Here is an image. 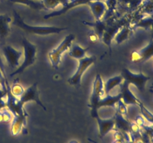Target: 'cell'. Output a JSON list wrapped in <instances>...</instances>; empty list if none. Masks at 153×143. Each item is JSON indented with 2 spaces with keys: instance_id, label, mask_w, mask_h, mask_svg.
<instances>
[{
  "instance_id": "277c9868",
  "label": "cell",
  "mask_w": 153,
  "mask_h": 143,
  "mask_svg": "<svg viewBox=\"0 0 153 143\" xmlns=\"http://www.w3.org/2000/svg\"><path fill=\"white\" fill-rule=\"evenodd\" d=\"M75 38H76V36L73 34H68L56 49H53L49 52L48 57H49L51 64L54 69H58L60 63H61V56L64 52H66L68 49L71 48Z\"/></svg>"
},
{
  "instance_id": "9a60e30c",
  "label": "cell",
  "mask_w": 153,
  "mask_h": 143,
  "mask_svg": "<svg viewBox=\"0 0 153 143\" xmlns=\"http://www.w3.org/2000/svg\"><path fill=\"white\" fill-rule=\"evenodd\" d=\"M91 8L93 15L95 17L96 20H102V18L107 10V6L105 2L102 0H96L91 1L88 4Z\"/></svg>"
},
{
  "instance_id": "4dcf8cb0",
  "label": "cell",
  "mask_w": 153,
  "mask_h": 143,
  "mask_svg": "<svg viewBox=\"0 0 153 143\" xmlns=\"http://www.w3.org/2000/svg\"><path fill=\"white\" fill-rule=\"evenodd\" d=\"M0 69H1V72H2L3 74L4 75V77H6V74H5V69H4V62H3V60L1 58V55H0Z\"/></svg>"
},
{
  "instance_id": "484cf974",
  "label": "cell",
  "mask_w": 153,
  "mask_h": 143,
  "mask_svg": "<svg viewBox=\"0 0 153 143\" xmlns=\"http://www.w3.org/2000/svg\"><path fill=\"white\" fill-rule=\"evenodd\" d=\"M40 1L43 3L46 10H48V9H55L59 4H61L59 0H41Z\"/></svg>"
},
{
  "instance_id": "cb8c5ba5",
  "label": "cell",
  "mask_w": 153,
  "mask_h": 143,
  "mask_svg": "<svg viewBox=\"0 0 153 143\" xmlns=\"http://www.w3.org/2000/svg\"><path fill=\"white\" fill-rule=\"evenodd\" d=\"M153 25V17L152 16H146L143 17V19H140L139 22H137L135 25L133 26L132 29H135V28H142L144 29L148 30L149 28L152 29V27Z\"/></svg>"
},
{
  "instance_id": "f546056e",
  "label": "cell",
  "mask_w": 153,
  "mask_h": 143,
  "mask_svg": "<svg viewBox=\"0 0 153 143\" xmlns=\"http://www.w3.org/2000/svg\"><path fill=\"white\" fill-rule=\"evenodd\" d=\"M118 1H120L123 4H130L131 6H135L136 4L140 3L139 0H119Z\"/></svg>"
},
{
  "instance_id": "7c38bea8",
  "label": "cell",
  "mask_w": 153,
  "mask_h": 143,
  "mask_svg": "<svg viewBox=\"0 0 153 143\" xmlns=\"http://www.w3.org/2000/svg\"><path fill=\"white\" fill-rule=\"evenodd\" d=\"M93 1H96V0H70L66 5L63 6L62 8L45 15L43 18L45 19H48L52 17H55V16H60L67 13L68 10H71V9L77 7V6L82 5V4H88V3Z\"/></svg>"
},
{
  "instance_id": "d6986e66",
  "label": "cell",
  "mask_w": 153,
  "mask_h": 143,
  "mask_svg": "<svg viewBox=\"0 0 153 143\" xmlns=\"http://www.w3.org/2000/svg\"><path fill=\"white\" fill-rule=\"evenodd\" d=\"M82 23H84L86 25H88V26L92 27L94 28V32L97 34L99 40H102L103 34H104V31L105 30L106 26H107L105 22L102 20H96L95 22H87V21H83Z\"/></svg>"
},
{
  "instance_id": "44dd1931",
  "label": "cell",
  "mask_w": 153,
  "mask_h": 143,
  "mask_svg": "<svg viewBox=\"0 0 153 143\" xmlns=\"http://www.w3.org/2000/svg\"><path fill=\"white\" fill-rule=\"evenodd\" d=\"M89 49L90 47L82 48L79 45L74 44L73 46H71V49L69 52V56L79 60L86 57L85 55Z\"/></svg>"
},
{
  "instance_id": "52a82bcc",
  "label": "cell",
  "mask_w": 153,
  "mask_h": 143,
  "mask_svg": "<svg viewBox=\"0 0 153 143\" xmlns=\"http://www.w3.org/2000/svg\"><path fill=\"white\" fill-rule=\"evenodd\" d=\"M1 51L10 68L16 69L19 66V60L22 56V52L21 51L16 50L9 45L3 46Z\"/></svg>"
},
{
  "instance_id": "7a4b0ae2",
  "label": "cell",
  "mask_w": 153,
  "mask_h": 143,
  "mask_svg": "<svg viewBox=\"0 0 153 143\" xmlns=\"http://www.w3.org/2000/svg\"><path fill=\"white\" fill-rule=\"evenodd\" d=\"M22 44L24 49V60L22 63L13 72H12L10 74V76H11V77L23 72L28 66L32 65L36 60L37 46L33 44V43H31L25 37L22 38Z\"/></svg>"
},
{
  "instance_id": "1f68e13d",
  "label": "cell",
  "mask_w": 153,
  "mask_h": 143,
  "mask_svg": "<svg viewBox=\"0 0 153 143\" xmlns=\"http://www.w3.org/2000/svg\"><path fill=\"white\" fill-rule=\"evenodd\" d=\"M89 38H90V40H91L92 42H95V41H97V40H99L98 37H97V34H96L94 32V31H92V32L90 34Z\"/></svg>"
},
{
  "instance_id": "2e32d148",
  "label": "cell",
  "mask_w": 153,
  "mask_h": 143,
  "mask_svg": "<svg viewBox=\"0 0 153 143\" xmlns=\"http://www.w3.org/2000/svg\"><path fill=\"white\" fill-rule=\"evenodd\" d=\"M28 114L26 112L18 116H15L11 125V133L13 136H16L23 131L24 128L26 126V119Z\"/></svg>"
},
{
  "instance_id": "30bf717a",
  "label": "cell",
  "mask_w": 153,
  "mask_h": 143,
  "mask_svg": "<svg viewBox=\"0 0 153 143\" xmlns=\"http://www.w3.org/2000/svg\"><path fill=\"white\" fill-rule=\"evenodd\" d=\"M123 24L124 22H123V21H120V22H116V23H113L111 24V25H107V26H106V28L104 31V34H103L102 40L103 43L108 47L110 55L112 53V40H114L115 35H116L117 33L119 31V30L123 26Z\"/></svg>"
},
{
  "instance_id": "e575fe53",
  "label": "cell",
  "mask_w": 153,
  "mask_h": 143,
  "mask_svg": "<svg viewBox=\"0 0 153 143\" xmlns=\"http://www.w3.org/2000/svg\"><path fill=\"white\" fill-rule=\"evenodd\" d=\"M150 89H153V84L152 85V86H151V87H150Z\"/></svg>"
},
{
  "instance_id": "603a6c76",
  "label": "cell",
  "mask_w": 153,
  "mask_h": 143,
  "mask_svg": "<svg viewBox=\"0 0 153 143\" xmlns=\"http://www.w3.org/2000/svg\"><path fill=\"white\" fill-rule=\"evenodd\" d=\"M130 34H131V28H128V26H124L123 25L119 30V31L117 33L114 40L116 42L117 44L120 45L126 40H128L130 36Z\"/></svg>"
},
{
  "instance_id": "d6a6232c",
  "label": "cell",
  "mask_w": 153,
  "mask_h": 143,
  "mask_svg": "<svg viewBox=\"0 0 153 143\" xmlns=\"http://www.w3.org/2000/svg\"><path fill=\"white\" fill-rule=\"evenodd\" d=\"M69 143H79V142L78 141H76V140H73V141H70Z\"/></svg>"
},
{
  "instance_id": "5b68a950",
  "label": "cell",
  "mask_w": 153,
  "mask_h": 143,
  "mask_svg": "<svg viewBox=\"0 0 153 143\" xmlns=\"http://www.w3.org/2000/svg\"><path fill=\"white\" fill-rule=\"evenodd\" d=\"M96 60H97V57L94 55L91 57H85L84 58L79 60V66H78L77 70L74 73V74L67 80L69 84L76 86V87L80 86L84 73L92 64L96 62Z\"/></svg>"
},
{
  "instance_id": "ba28073f",
  "label": "cell",
  "mask_w": 153,
  "mask_h": 143,
  "mask_svg": "<svg viewBox=\"0 0 153 143\" xmlns=\"http://www.w3.org/2000/svg\"><path fill=\"white\" fill-rule=\"evenodd\" d=\"M153 57V38L147 46L140 50L133 51L131 54V61L135 63H144Z\"/></svg>"
},
{
  "instance_id": "4fadbf2b",
  "label": "cell",
  "mask_w": 153,
  "mask_h": 143,
  "mask_svg": "<svg viewBox=\"0 0 153 143\" xmlns=\"http://www.w3.org/2000/svg\"><path fill=\"white\" fill-rule=\"evenodd\" d=\"M95 119L97 120V124H98L99 136L101 139H102L110 131H111L114 128L115 125H116V122H115L114 118L102 119L100 116H97L95 118Z\"/></svg>"
},
{
  "instance_id": "8fae6325",
  "label": "cell",
  "mask_w": 153,
  "mask_h": 143,
  "mask_svg": "<svg viewBox=\"0 0 153 143\" xmlns=\"http://www.w3.org/2000/svg\"><path fill=\"white\" fill-rule=\"evenodd\" d=\"M120 88V95H121V100L126 105L129 104H133V105L139 106L141 101L133 94V92L130 90L129 89V83L126 80H124L121 83Z\"/></svg>"
},
{
  "instance_id": "836d02e7",
  "label": "cell",
  "mask_w": 153,
  "mask_h": 143,
  "mask_svg": "<svg viewBox=\"0 0 153 143\" xmlns=\"http://www.w3.org/2000/svg\"><path fill=\"white\" fill-rule=\"evenodd\" d=\"M150 92H152V93H153V89H150Z\"/></svg>"
},
{
  "instance_id": "4316f807",
  "label": "cell",
  "mask_w": 153,
  "mask_h": 143,
  "mask_svg": "<svg viewBox=\"0 0 153 143\" xmlns=\"http://www.w3.org/2000/svg\"><path fill=\"white\" fill-rule=\"evenodd\" d=\"M105 2L106 6H107V10H108V16H110L113 12L114 11L115 8H116L117 5L118 0H105L104 1Z\"/></svg>"
},
{
  "instance_id": "83f0119b",
  "label": "cell",
  "mask_w": 153,
  "mask_h": 143,
  "mask_svg": "<svg viewBox=\"0 0 153 143\" xmlns=\"http://www.w3.org/2000/svg\"><path fill=\"white\" fill-rule=\"evenodd\" d=\"M117 111L119 112L121 115L125 117L126 116H127V107H126V104H124L122 100H120L119 101L117 102Z\"/></svg>"
},
{
  "instance_id": "e0dca14e",
  "label": "cell",
  "mask_w": 153,
  "mask_h": 143,
  "mask_svg": "<svg viewBox=\"0 0 153 143\" xmlns=\"http://www.w3.org/2000/svg\"><path fill=\"white\" fill-rule=\"evenodd\" d=\"M11 18L7 14H0V40H4L10 31Z\"/></svg>"
},
{
  "instance_id": "6da1fadb",
  "label": "cell",
  "mask_w": 153,
  "mask_h": 143,
  "mask_svg": "<svg viewBox=\"0 0 153 143\" xmlns=\"http://www.w3.org/2000/svg\"><path fill=\"white\" fill-rule=\"evenodd\" d=\"M13 24L16 26L19 27L22 31H25L28 34H36V35H48L52 34H59L62 31L67 29V27L56 26H32L25 23L24 19L19 16V13L13 10Z\"/></svg>"
},
{
  "instance_id": "ffe728a7",
  "label": "cell",
  "mask_w": 153,
  "mask_h": 143,
  "mask_svg": "<svg viewBox=\"0 0 153 143\" xmlns=\"http://www.w3.org/2000/svg\"><path fill=\"white\" fill-rule=\"evenodd\" d=\"M123 81V78L121 74L109 78L104 84V93L108 95L114 88L116 87L117 86H120Z\"/></svg>"
},
{
  "instance_id": "f1b7e54d",
  "label": "cell",
  "mask_w": 153,
  "mask_h": 143,
  "mask_svg": "<svg viewBox=\"0 0 153 143\" xmlns=\"http://www.w3.org/2000/svg\"><path fill=\"white\" fill-rule=\"evenodd\" d=\"M2 113V122H9L12 119V113L10 110H1Z\"/></svg>"
},
{
  "instance_id": "5bb4252c",
  "label": "cell",
  "mask_w": 153,
  "mask_h": 143,
  "mask_svg": "<svg viewBox=\"0 0 153 143\" xmlns=\"http://www.w3.org/2000/svg\"><path fill=\"white\" fill-rule=\"evenodd\" d=\"M7 89H8L7 90L8 93H7V99L6 101V104H7V107H8V110L14 116L23 113L25 110L23 109V106L21 104L19 98H16L11 95L10 90H9L10 86L7 87Z\"/></svg>"
},
{
  "instance_id": "8992f818",
  "label": "cell",
  "mask_w": 153,
  "mask_h": 143,
  "mask_svg": "<svg viewBox=\"0 0 153 143\" xmlns=\"http://www.w3.org/2000/svg\"><path fill=\"white\" fill-rule=\"evenodd\" d=\"M121 75L124 80L128 81L129 84L135 86L140 92L144 91L146 82L150 80V77L144 74L142 72L139 73H133L127 68L123 69Z\"/></svg>"
},
{
  "instance_id": "d4e9b609",
  "label": "cell",
  "mask_w": 153,
  "mask_h": 143,
  "mask_svg": "<svg viewBox=\"0 0 153 143\" xmlns=\"http://www.w3.org/2000/svg\"><path fill=\"white\" fill-rule=\"evenodd\" d=\"M9 90H10V92L11 93L12 95H13V96L16 97V98H19L22 96V94H23L25 89H24L23 87L21 86L20 83H18V82L16 81L14 82V83L12 84L11 87H10V89H9Z\"/></svg>"
},
{
  "instance_id": "3957f363",
  "label": "cell",
  "mask_w": 153,
  "mask_h": 143,
  "mask_svg": "<svg viewBox=\"0 0 153 143\" xmlns=\"http://www.w3.org/2000/svg\"><path fill=\"white\" fill-rule=\"evenodd\" d=\"M93 90L90 98V104L88 107L91 108V115L94 119H95L98 114V103L100 98L104 94V83H103L102 76L97 74L95 77L94 83H93Z\"/></svg>"
},
{
  "instance_id": "9c48e42d",
  "label": "cell",
  "mask_w": 153,
  "mask_h": 143,
  "mask_svg": "<svg viewBox=\"0 0 153 143\" xmlns=\"http://www.w3.org/2000/svg\"><path fill=\"white\" fill-rule=\"evenodd\" d=\"M19 101H20L21 104L22 106L25 104V103L28 102V101H34L37 103L39 106L42 107L44 110H46V108L45 106L43 105V103L41 102L40 99V96H39V92L37 89V83H34L32 85L25 89L23 94L22 96L19 98Z\"/></svg>"
},
{
  "instance_id": "7402d4cb",
  "label": "cell",
  "mask_w": 153,
  "mask_h": 143,
  "mask_svg": "<svg viewBox=\"0 0 153 143\" xmlns=\"http://www.w3.org/2000/svg\"><path fill=\"white\" fill-rule=\"evenodd\" d=\"M9 1L15 4H24L35 10H42V9L46 10V7L40 1H34V0H9Z\"/></svg>"
},
{
  "instance_id": "ac0fdd59",
  "label": "cell",
  "mask_w": 153,
  "mask_h": 143,
  "mask_svg": "<svg viewBox=\"0 0 153 143\" xmlns=\"http://www.w3.org/2000/svg\"><path fill=\"white\" fill-rule=\"evenodd\" d=\"M121 99V95L119 93L116 95H106V96L102 97L98 103V109L103 107H114L115 105L117 104L118 101Z\"/></svg>"
}]
</instances>
